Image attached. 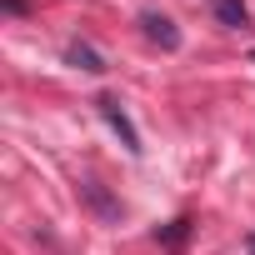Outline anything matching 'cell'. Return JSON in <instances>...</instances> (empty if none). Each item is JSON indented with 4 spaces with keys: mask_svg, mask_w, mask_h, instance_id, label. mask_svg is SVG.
Here are the masks:
<instances>
[{
    "mask_svg": "<svg viewBox=\"0 0 255 255\" xmlns=\"http://www.w3.org/2000/svg\"><path fill=\"white\" fill-rule=\"evenodd\" d=\"M140 30H145L155 45H165V50H175V45H180V30H175L160 10H145V15H140Z\"/></svg>",
    "mask_w": 255,
    "mask_h": 255,
    "instance_id": "7a4b0ae2",
    "label": "cell"
},
{
    "mask_svg": "<svg viewBox=\"0 0 255 255\" xmlns=\"http://www.w3.org/2000/svg\"><path fill=\"white\" fill-rule=\"evenodd\" d=\"M95 105H100V115H105V125H110V130L120 135V145L130 150V155H140V135H135V125H130V115L120 110V100H110V95H100Z\"/></svg>",
    "mask_w": 255,
    "mask_h": 255,
    "instance_id": "6da1fadb",
    "label": "cell"
},
{
    "mask_svg": "<svg viewBox=\"0 0 255 255\" xmlns=\"http://www.w3.org/2000/svg\"><path fill=\"white\" fill-rule=\"evenodd\" d=\"M210 10L225 20V25H245L250 20V10H245V0H210Z\"/></svg>",
    "mask_w": 255,
    "mask_h": 255,
    "instance_id": "277c9868",
    "label": "cell"
},
{
    "mask_svg": "<svg viewBox=\"0 0 255 255\" xmlns=\"http://www.w3.org/2000/svg\"><path fill=\"white\" fill-rule=\"evenodd\" d=\"M250 60H255V50H250Z\"/></svg>",
    "mask_w": 255,
    "mask_h": 255,
    "instance_id": "ba28073f",
    "label": "cell"
},
{
    "mask_svg": "<svg viewBox=\"0 0 255 255\" xmlns=\"http://www.w3.org/2000/svg\"><path fill=\"white\" fill-rule=\"evenodd\" d=\"M245 250H250V255H255V230H250V235H245Z\"/></svg>",
    "mask_w": 255,
    "mask_h": 255,
    "instance_id": "52a82bcc",
    "label": "cell"
},
{
    "mask_svg": "<svg viewBox=\"0 0 255 255\" xmlns=\"http://www.w3.org/2000/svg\"><path fill=\"white\" fill-rule=\"evenodd\" d=\"M185 235H190V220H170V225L160 230V245H170V250H180V245H185Z\"/></svg>",
    "mask_w": 255,
    "mask_h": 255,
    "instance_id": "8992f818",
    "label": "cell"
},
{
    "mask_svg": "<svg viewBox=\"0 0 255 255\" xmlns=\"http://www.w3.org/2000/svg\"><path fill=\"white\" fill-rule=\"evenodd\" d=\"M80 190H85V200H90V205H95V210H100V215H105V220H110V215H115V205H110V200H105V190H100V185H95V180H80Z\"/></svg>",
    "mask_w": 255,
    "mask_h": 255,
    "instance_id": "5b68a950",
    "label": "cell"
},
{
    "mask_svg": "<svg viewBox=\"0 0 255 255\" xmlns=\"http://www.w3.org/2000/svg\"><path fill=\"white\" fill-rule=\"evenodd\" d=\"M65 60H70L75 70H90V75H100V70H105V60H100L90 45H80V40H75V45H65Z\"/></svg>",
    "mask_w": 255,
    "mask_h": 255,
    "instance_id": "3957f363",
    "label": "cell"
}]
</instances>
